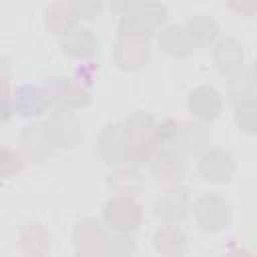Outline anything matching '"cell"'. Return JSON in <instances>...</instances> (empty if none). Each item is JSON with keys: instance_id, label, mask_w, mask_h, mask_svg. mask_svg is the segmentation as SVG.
Wrapping results in <instances>:
<instances>
[{"instance_id": "d4e9b609", "label": "cell", "mask_w": 257, "mask_h": 257, "mask_svg": "<svg viewBox=\"0 0 257 257\" xmlns=\"http://www.w3.org/2000/svg\"><path fill=\"white\" fill-rule=\"evenodd\" d=\"M66 4L70 6L76 18H84V20L98 16L102 10V0H66Z\"/></svg>"}, {"instance_id": "8fae6325", "label": "cell", "mask_w": 257, "mask_h": 257, "mask_svg": "<svg viewBox=\"0 0 257 257\" xmlns=\"http://www.w3.org/2000/svg\"><path fill=\"white\" fill-rule=\"evenodd\" d=\"M20 145H22L24 153L36 163L46 159L50 155L52 147H56L46 124H28V126H24V131L20 135Z\"/></svg>"}, {"instance_id": "603a6c76", "label": "cell", "mask_w": 257, "mask_h": 257, "mask_svg": "<svg viewBox=\"0 0 257 257\" xmlns=\"http://www.w3.org/2000/svg\"><path fill=\"white\" fill-rule=\"evenodd\" d=\"M229 98L235 104H241L245 100L257 98V80L253 78V74L245 72L243 68L235 74H231L229 80Z\"/></svg>"}, {"instance_id": "8992f818", "label": "cell", "mask_w": 257, "mask_h": 257, "mask_svg": "<svg viewBox=\"0 0 257 257\" xmlns=\"http://www.w3.org/2000/svg\"><path fill=\"white\" fill-rule=\"evenodd\" d=\"M195 215L203 231H221L229 225V205L215 195H205L195 205Z\"/></svg>"}, {"instance_id": "4fadbf2b", "label": "cell", "mask_w": 257, "mask_h": 257, "mask_svg": "<svg viewBox=\"0 0 257 257\" xmlns=\"http://www.w3.org/2000/svg\"><path fill=\"white\" fill-rule=\"evenodd\" d=\"M60 48H62L64 54H68L72 58H78V60L94 58L98 54V42H96V38L92 36V32L88 28H74V30H70L62 38Z\"/></svg>"}, {"instance_id": "ba28073f", "label": "cell", "mask_w": 257, "mask_h": 257, "mask_svg": "<svg viewBox=\"0 0 257 257\" xmlns=\"http://www.w3.org/2000/svg\"><path fill=\"white\" fill-rule=\"evenodd\" d=\"M52 98L46 92V88L34 86V84H22L14 92V110L22 116H38L44 114L50 106Z\"/></svg>"}, {"instance_id": "ffe728a7", "label": "cell", "mask_w": 257, "mask_h": 257, "mask_svg": "<svg viewBox=\"0 0 257 257\" xmlns=\"http://www.w3.org/2000/svg\"><path fill=\"white\" fill-rule=\"evenodd\" d=\"M185 28L191 36L193 48H207L209 44L215 42V38L219 34V26L209 16H195L187 22Z\"/></svg>"}, {"instance_id": "6da1fadb", "label": "cell", "mask_w": 257, "mask_h": 257, "mask_svg": "<svg viewBox=\"0 0 257 257\" xmlns=\"http://www.w3.org/2000/svg\"><path fill=\"white\" fill-rule=\"evenodd\" d=\"M167 6L157 0H147L143 6L135 8L133 12L124 14L118 22V34L126 40H143L147 42L153 32L165 24L167 20Z\"/></svg>"}, {"instance_id": "7402d4cb", "label": "cell", "mask_w": 257, "mask_h": 257, "mask_svg": "<svg viewBox=\"0 0 257 257\" xmlns=\"http://www.w3.org/2000/svg\"><path fill=\"white\" fill-rule=\"evenodd\" d=\"M20 245H22V251L24 253H28V255H40V253L48 251L50 237H48V233L38 223H28L20 231Z\"/></svg>"}, {"instance_id": "52a82bcc", "label": "cell", "mask_w": 257, "mask_h": 257, "mask_svg": "<svg viewBox=\"0 0 257 257\" xmlns=\"http://www.w3.org/2000/svg\"><path fill=\"white\" fill-rule=\"evenodd\" d=\"M199 173L209 183H227L235 173V163L227 151L207 149L199 159Z\"/></svg>"}, {"instance_id": "83f0119b", "label": "cell", "mask_w": 257, "mask_h": 257, "mask_svg": "<svg viewBox=\"0 0 257 257\" xmlns=\"http://www.w3.org/2000/svg\"><path fill=\"white\" fill-rule=\"evenodd\" d=\"M96 70H98V66H96V64H92V62H88V64H84V66H80V68H78V76H76L74 80H76L80 86H90Z\"/></svg>"}, {"instance_id": "e0dca14e", "label": "cell", "mask_w": 257, "mask_h": 257, "mask_svg": "<svg viewBox=\"0 0 257 257\" xmlns=\"http://www.w3.org/2000/svg\"><path fill=\"white\" fill-rule=\"evenodd\" d=\"M76 16L66 2H54L44 10V24L56 36H66L76 28Z\"/></svg>"}, {"instance_id": "f1b7e54d", "label": "cell", "mask_w": 257, "mask_h": 257, "mask_svg": "<svg viewBox=\"0 0 257 257\" xmlns=\"http://www.w3.org/2000/svg\"><path fill=\"white\" fill-rule=\"evenodd\" d=\"M147 0H110V8L114 10V12H118V14H128V12H133L135 8H139V6H143Z\"/></svg>"}, {"instance_id": "7a4b0ae2", "label": "cell", "mask_w": 257, "mask_h": 257, "mask_svg": "<svg viewBox=\"0 0 257 257\" xmlns=\"http://www.w3.org/2000/svg\"><path fill=\"white\" fill-rule=\"evenodd\" d=\"M122 126L131 141V163H149L155 151V118L145 110H137Z\"/></svg>"}, {"instance_id": "ac0fdd59", "label": "cell", "mask_w": 257, "mask_h": 257, "mask_svg": "<svg viewBox=\"0 0 257 257\" xmlns=\"http://www.w3.org/2000/svg\"><path fill=\"white\" fill-rule=\"evenodd\" d=\"M187 209H189V197H187V191L185 189H169L165 195L159 197L157 205H155V211L159 217L167 219V221H177V219H183L187 215Z\"/></svg>"}, {"instance_id": "277c9868", "label": "cell", "mask_w": 257, "mask_h": 257, "mask_svg": "<svg viewBox=\"0 0 257 257\" xmlns=\"http://www.w3.org/2000/svg\"><path fill=\"white\" fill-rule=\"evenodd\" d=\"M46 92L50 94L52 102H58L64 108H82L90 104V96L74 78L64 76H50L44 84Z\"/></svg>"}, {"instance_id": "30bf717a", "label": "cell", "mask_w": 257, "mask_h": 257, "mask_svg": "<svg viewBox=\"0 0 257 257\" xmlns=\"http://www.w3.org/2000/svg\"><path fill=\"white\" fill-rule=\"evenodd\" d=\"M100 153L106 163H131V141L120 124H106L100 135Z\"/></svg>"}, {"instance_id": "2e32d148", "label": "cell", "mask_w": 257, "mask_h": 257, "mask_svg": "<svg viewBox=\"0 0 257 257\" xmlns=\"http://www.w3.org/2000/svg\"><path fill=\"white\" fill-rule=\"evenodd\" d=\"M159 46L171 54V56H177V58H183V56H189L191 50H193V42H191V36L187 32L185 26H179V24H171L167 26L161 36H159Z\"/></svg>"}, {"instance_id": "f546056e", "label": "cell", "mask_w": 257, "mask_h": 257, "mask_svg": "<svg viewBox=\"0 0 257 257\" xmlns=\"http://www.w3.org/2000/svg\"><path fill=\"white\" fill-rule=\"evenodd\" d=\"M253 78H255V80H257V60H255V62H253Z\"/></svg>"}, {"instance_id": "7c38bea8", "label": "cell", "mask_w": 257, "mask_h": 257, "mask_svg": "<svg viewBox=\"0 0 257 257\" xmlns=\"http://www.w3.org/2000/svg\"><path fill=\"white\" fill-rule=\"evenodd\" d=\"M149 60V44L143 40H126L120 38L114 46V62L120 70L133 72L139 70Z\"/></svg>"}, {"instance_id": "cb8c5ba5", "label": "cell", "mask_w": 257, "mask_h": 257, "mask_svg": "<svg viewBox=\"0 0 257 257\" xmlns=\"http://www.w3.org/2000/svg\"><path fill=\"white\" fill-rule=\"evenodd\" d=\"M235 122L247 135H257V98L245 100L235 108Z\"/></svg>"}, {"instance_id": "5bb4252c", "label": "cell", "mask_w": 257, "mask_h": 257, "mask_svg": "<svg viewBox=\"0 0 257 257\" xmlns=\"http://www.w3.org/2000/svg\"><path fill=\"white\" fill-rule=\"evenodd\" d=\"M189 110L201 120H215L221 112V96L213 86H197L189 94Z\"/></svg>"}, {"instance_id": "9c48e42d", "label": "cell", "mask_w": 257, "mask_h": 257, "mask_svg": "<svg viewBox=\"0 0 257 257\" xmlns=\"http://www.w3.org/2000/svg\"><path fill=\"white\" fill-rule=\"evenodd\" d=\"M46 126L56 147H74L80 139V124L76 116L70 112V108L60 106L58 110H54Z\"/></svg>"}, {"instance_id": "484cf974", "label": "cell", "mask_w": 257, "mask_h": 257, "mask_svg": "<svg viewBox=\"0 0 257 257\" xmlns=\"http://www.w3.org/2000/svg\"><path fill=\"white\" fill-rule=\"evenodd\" d=\"M0 169H2V177L8 179L12 177L14 173H18L22 169V157L10 149H2V155H0Z\"/></svg>"}, {"instance_id": "d6986e66", "label": "cell", "mask_w": 257, "mask_h": 257, "mask_svg": "<svg viewBox=\"0 0 257 257\" xmlns=\"http://www.w3.org/2000/svg\"><path fill=\"white\" fill-rule=\"evenodd\" d=\"M74 241H76L78 253L94 255V253H100L102 243H104V235H102V229L96 221L84 219L78 223V227L74 231Z\"/></svg>"}, {"instance_id": "44dd1931", "label": "cell", "mask_w": 257, "mask_h": 257, "mask_svg": "<svg viewBox=\"0 0 257 257\" xmlns=\"http://www.w3.org/2000/svg\"><path fill=\"white\" fill-rule=\"evenodd\" d=\"M153 241H155V249L159 253H165V255H179V253H183L185 243H187L183 231L179 227H175V225L161 227L155 233Z\"/></svg>"}, {"instance_id": "4316f807", "label": "cell", "mask_w": 257, "mask_h": 257, "mask_svg": "<svg viewBox=\"0 0 257 257\" xmlns=\"http://www.w3.org/2000/svg\"><path fill=\"white\" fill-rule=\"evenodd\" d=\"M227 4L239 16H255L257 14V0H227Z\"/></svg>"}, {"instance_id": "9a60e30c", "label": "cell", "mask_w": 257, "mask_h": 257, "mask_svg": "<svg viewBox=\"0 0 257 257\" xmlns=\"http://www.w3.org/2000/svg\"><path fill=\"white\" fill-rule=\"evenodd\" d=\"M213 60L219 68V72L231 76L243 68V50L241 44L235 38H225L215 46Z\"/></svg>"}, {"instance_id": "5b68a950", "label": "cell", "mask_w": 257, "mask_h": 257, "mask_svg": "<svg viewBox=\"0 0 257 257\" xmlns=\"http://www.w3.org/2000/svg\"><path fill=\"white\" fill-rule=\"evenodd\" d=\"M151 171L159 181H177L183 175V151L177 145H157L151 159Z\"/></svg>"}, {"instance_id": "3957f363", "label": "cell", "mask_w": 257, "mask_h": 257, "mask_svg": "<svg viewBox=\"0 0 257 257\" xmlns=\"http://www.w3.org/2000/svg\"><path fill=\"white\" fill-rule=\"evenodd\" d=\"M104 223L114 233H131L141 225L143 211L139 203L128 195H118L104 205Z\"/></svg>"}]
</instances>
